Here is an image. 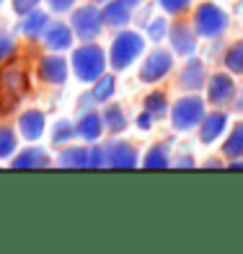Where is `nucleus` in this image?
I'll use <instances>...</instances> for the list:
<instances>
[{"label":"nucleus","mask_w":243,"mask_h":254,"mask_svg":"<svg viewBox=\"0 0 243 254\" xmlns=\"http://www.w3.org/2000/svg\"><path fill=\"white\" fill-rule=\"evenodd\" d=\"M10 145H13V137H10V135H0V153H8Z\"/></svg>","instance_id":"7ed1b4c3"},{"label":"nucleus","mask_w":243,"mask_h":254,"mask_svg":"<svg viewBox=\"0 0 243 254\" xmlns=\"http://www.w3.org/2000/svg\"><path fill=\"white\" fill-rule=\"evenodd\" d=\"M163 3H166V8L176 10V8H181V5H184V0H163Z\"/></svg>","instance_id":"20e7f679"},{"label":"nucleus","mask_w":243,"mask_h":254,"mask_svg":"<svg viewBox=\"0 0 243 254\" xmlns=\"http://www.w3.org/2000/svg\"><path fill=\"white\" fill-rule=\"evenodd\" d=\"M34 3V0H16V5H21V8H29Z\"/></svg>","instance_id":"39448f33"},{"label":"nucleus","mask_w":243,"mask_h":254,"mask_svg":"<svg viewBox=\"0 0 243 254\" xmlns=\"http://www.w3.org/2000/svg\"><path fill=\"white\" fill-rule=\"evenodd\" d=\"M75 63H78V73L83 75V78H91V75L98 73L103 57H101L98 50H80V52L75 55Z\"/></svg>","instance_id":"f257e3e1"},{"label":"nucleus","mask_w":243,"mask_h":254,"mask_svg":"<svg viewBox=\"0 0 243 254\" xmlns=\"http://www.w3.org/2000/svg\"><path fill=\"white\" fill-rule=\"evenodd\" d=\"M238 57L236 55H230V65H233L236 67V70H243V44H238Z\"/></svg>","instance_id":"f03ea898"}]
</instances>
